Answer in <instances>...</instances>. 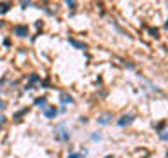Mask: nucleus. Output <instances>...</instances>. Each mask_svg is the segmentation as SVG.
I'll return each mask as SVG.
<instances>
[{
    "instance_id": "nucleus-1",
    "label": "nucleus",
    "mask_w": 168,
    "mask_h": 158,
    "mask_svg": "<svg viewBox=\"0 0 168 158\" xmlns=\"http://www.w3.org/2000/svg\"><path fill=\"white\" fill-rule=\"evenodd\" d=\"M54 137H56V141H70V130L61 123L54 128Z\"/></svg>"
},
{
    "instance_id": "nucleus-2",
    "label": "nucleus",
    "mask_w": 168,
    "mask_h": 158,
    "mask_svg": "<svg viewBox=\"0 0 168 158\" xmlns=\"http://www.w3.org/2000/svg\"><path fill=\"white\" fill-rule=\"evenodd\" d=\"M42 114H44L47 120L56 118V116H58V107H56V106H46V107L42 109Z\"/></svg>"
},
{
    "instance_id": "nucleus-3",
    "label": "nucleus",
    "mask_w": 168,
    "mask_h": 158,
    "mask_svg": "<svg viewBox=\"0 0 168 158\" xmlns=\"http://www.w3.org/2000/svg\"><path fill=\"white\" fill-rule=\"evenodd\" d=\"M14 35H18V37H28V25H16L14 26Z\"/></svg>"
},
{
    "instance_id": "nucleus-4",
    "label": "nucleus",
    "mask_w": 168,
    "mask_h": 158,
    "mask_svg": "<svg viewBox=\"0 0 168 158\" xmlns=\"http://www.w3.org/2000/svg\"><path fill=\"white\" fill-rule=\"evenodd\" d=\"M60 104H61V106L74 104V97H72V95H68V93H65V91H61V93H60Z\"/></svg>"
},
{
    "instance_id": "nucleus-5",
    "label": "nucleus",
    "mask_w": 168,
    "mask_h": 158,
    "mask_svg": "<svg viewBox=\"0 0 168 158\" xmlns=\"http://www.w3.org/2000/svg\"><path fill=\"white\" fill-rule=\"evenodd\" d=\"M133 120H135V114H124V116H121V120L117 121V125L119 127H126V125L133 123Z\"/></svg>"
},
{
    "instance_id": "nucleus-6",
    "label": "nucleus",
    "mask_w": 168,
    "mask_h": 158,
    "mask_svg": "<svg viewBox=\"0 0 168 158\" xmlns=\"http://www.w3.org/2000/svg\"><path fill=\"white\" fill-rule=\"evenodd\" d=\"M28 83H30V84H28V86L25 88L26 91H28V90H32V88H33L35 84H39V83H40V77H39V74H32V76L28 77Z\"/></svg>"
},
{
    "instance_id": "nucleus-7",
    "label": "nucleus",
    "mask_w": 168,
    "mask_h": 158,
    "mask_svg": "<svg viewBox=\"0 0 168 158\" xmlns=\"http://www.w3.org/2000/svg\"><path fill=\"white\" fill-rule=\"evenodd\" d=\"M67 40H68V44H72L75 49H88V46H86L84 42H81V40H75L74 37H68Z\"/></svg>"
},
{
    "instance_id": "nucleus-8",
    "label": "nucleus",
    "mask_w": 168,
    "mask_h": 158,
    "mask_svg": "<svg viewBox=\"0 0 168 158\" xmlns=\"http://www.w3.org/2000/svg\"><path fill=\"white\" fill-rule=\"evenodd\" d=\"M33 104H35L37 107H40V109H44V107L47 106V98H46V95H42V97H37V98L33 100Z\"/></svg>"
},
{
    "instance_id": "nucleus-9",
    "label": "nucleus",
    "mask_w": 168,
    "mask_h": 158,
    "mask_svg": "<svg viewBox=\"0 0 168 158\" xmlns=\"http://www.w3.org/2000/svg\"><path fill=\"white\" fill-rule=\"evenodd\" d=\"M110 118H112V116H110V114L107 113V114H103V116H100V118H98L96 121H98L100 125H109V123H110Z\"/></svg>"
},
{
    "instance_id": "nucleus-10",
    "label": "nucleus",
    "mask_w": 168,
    "mask_h": 158,
    "mask_svg": "<svg viewBox=\"0 0 168 158\" xmlns=\"http://www.w3.org/2000/svg\"><path fill=\"white\" fill-rule=\"evenodd\" d=\"M11 7H12V4H11V2H2V4H0V14L9 12V11H11Z\"/></svg>"
},
{
    "instance_id": "nucleus-11",
    "label": "nucleus",
    "mask_w": 168,
    "mask_h": 158,
    "mask_svg": "<svg viewBox=\"0 0 168 158\" xmlns=\"http://www.w3.org/2000/svg\"><path fill=\"white\" fill-rule=\"evenodd\" d=\"M28 113V107H25V109H21V111H18L16 114H14V120H19V118H23L25 114Z\"/></svg>"
},
{
    "instance_id": "nucleus-12",
    "label": "nucleus",
    "mask_w": 168,
    "mask_h": 158,
    "mask_svg": "<svg viewBox=\"0 0 168 158\" xmlns=\"http://www.w3.org/2000/svg\"><path fill=\"white\" fill-rule=\"evenodd\" d=\"M149 33H151V37H154V39L160 37V30H158V28H149Z\"/></svg>"
},
{
    "instance_id": "nucleus-13",
    "label": "nucleus",
    "mask_w": 168,
    "mask_h": 158,
    "mask_svg": "<svg viewBox=\"0 0 168 158\" xmlns=\"http://www.w3.org/2000/svg\"><path fill=\"white\" fill-rule=\"evenodd\" d=\"M165 125H167V121L163 120V121H160L158 125H156V130H160V132H163V128H165Z\"/></svg>"
},
{
    "instance_id": "nucleus-14",
    "label": "nucleus",
    "mask_w": 168,
    "mask_h": 158,
    "mask_svg": "<svg viewBox=\"0 0 168 158\" xmlns=\"http://www.w3.org/2000/svg\"><path fill=\"white\" fill-rule=\"evenodd\" d=\"M67 158H84V155L82 153H70Z\"/></svg>"
},
{
    "instance_id": "nucleus-15",
    "label": "nucleus",
    "mask_w": 168,
    "mask_h": 158,
    "mask_svg": "<svg viewBox=\"0 0 168 158\" xmlns=\"http://www.w3.org/2000/svg\"><path fill=\"white\" fill-rule=\"evenodd\" d=\"M91 139H93L95 142H96V141H102V134H100V132H96V134H93V137H91Z\"/></svg>"
},
{
    "instance_id": "nucleus-16",
    "label": "nucleus",
    "mask_w": 168,
    "mask_h": 158,
    "mask_svg": "<svg viewBox=\"0 0 168 158\" xmlns=\"http://www.w3.org/2000/svg\"><path fill=\"white\" fill-rule=\"evenodd\" d=\"M30 5H33L32 2H21V9H26V7H30Z\"/></svg>"
},
{
    "instance_id": "nucleus-17",
    "label": "nucleus",
    "mask_w": 168,
    "mask_h": 158,
    "mask_svg": "<svg viewBox=\"0 0 168 158\" xmlns=\"http://www.w3.org/2000/svg\"><path fill=\"white\" fill-rule=\"evenodd\" d=\"M67 5H68L70 9H75V5H77V4H75V2H70V0H68V2H67Z\"/></svg>"
},
{
    "instance_id": "nucleus-18",
    "label": "nucleus",
    "mask_w": 168,
    "mask_h": 158,
    "mask_svg": "<svg viewBox=\"0 0 168 158\" xmlns=\"http://www.w3.org/2000/svg\"><path fill=\"white\" fill-rule=\"evenodd\" d=\"M160 134H161V135H160V137H161V139H163V141H167V139H168V135H167V132H165V130H163V132H160Z\"/></svg>"
},
{
    "instance_id": "nucleus-19",
    "label": "nucleus",
    "mask_w": 168,
    "mask_h": 158,
    "mask_svg": "<svg viewBox=\"0 0 168 158\" xmlns=\"http://www.w3.org/2000/svg\"><path fill=\"white\" fill-rule=\"evenodd\" d=\"M42 25H44V23H42V19H39V21H37V23H35V26H37V28H40V26H42Z\"/></svg>"
},
{
    "instance_id": "nucleus-20",
    "label": "nucleus",
    "mask_w": 168,
    "mask_h": 158,
    "mask_svg": "<svg viewBox=\"0 0 168 158\" xmlns=\"http://www.w3.org/2000/svg\"><path fill=\"white\" fill-rule=\"evenodd\" d=\"M4 46H5V47H9V46H11V40H9V39H5V40H4Z\"/></svg>"
},
{
    "instance_id": "nucleus-21",
    "label": "nucleus",
    "mask_w": 168,
    "mask_h": 158,
    "mask_svg": "<svg viewBox=\"0 0 168 158\" xmlns=\"http://www.w3.org/2000/svg\"><path fill=\"white\" fill-rule=\"evenodd\" d=\"M4 107H5V104H4V100H0V111H2Z\"/></svg>"
},
{
    "instance_id": "nucleus-22",
    "label": "nucleus",
    "mask_w": 168,
    "mask_h": 158,
    "mask_svg": "<svg viewBox=\"0 0 168 158\" xmlns=\"http://www.w3.org/2000/svg\"><path fill=\"white\" fill-rule=\"evenodd\" d=\"M105 158H114V157H112V155H107V157H105Z\"/></svg>"
},
{
    "instance_id": "nucleus-23",
    "label": "nucleus",
    "mask_w": 168,
    "mask_h": 158,
    "mask_svg": "<svg viewBox=\"0 0 168 158\" xmlns=\"http://www.w3.org/2000/svg\"><path fill=\"white\" fill-rule=\"evenodd\" d=\"M0 128H2V125H0Z\"/></svg>"
}]
</instances>
